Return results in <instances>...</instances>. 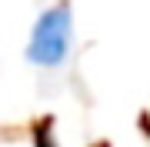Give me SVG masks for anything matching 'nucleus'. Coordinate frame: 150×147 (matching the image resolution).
<instances>
[{"label":"nucleus","instance_id":"nucleus-1","mask_svg":"<svg viewBox=\"0 0 150 147\" xmlns=\"http://www.w3.org/2000/svg\"><path fill=\"white\" fill-rule=\"evenodd\" d=\"M74 44H77L74 7H70L67 0H57V4H47L37 17H33L23 57H27V64L37 67V70H57V67H64L70 60Z\"/></svg>","mask_w":150,"mask_h":147}]
</instances>
